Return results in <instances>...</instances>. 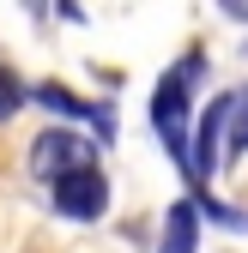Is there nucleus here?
Returning a JSON list of instances; mask_svg holds the SVG:
<instances>
[{
	"instance_id": "20e7f679",
	"label": "nucleus",
	"mask_w": 248,
	"mask_h": 253,
	"mask_svg": "<svg viewBox=\"0 0 248 253\" xmlns=\"http://www.w3.org/2000/svg\"><path fill=\"white\" fill-rule=\"evenodd\" d=\"M194 235H200V205H170L158 253H194Z\"/></svg>"
},
{
	"instance_id": "f257e3e1",
	"label": "nucleus",
	"mask_w": 248,
	"mask_h": 253,
	"mask_svg": "<svg viewBox=\"0 0 248 253\" xmlns=\"http://www.w3.org/2000/svg\"><path fill=\"white\" fill-rule=\"evenodd\" d=\"M200 73H206V60H200V48H188V54H182V67L164 73L158 97H151V126H158V139L170 145V157H176L182 169H194V163H188V97H194Z\"/></svg>"
},
{
	"instance_id": "7ed1b4c3",
	"label": "nucleus",
	"mask_w": 248,
	"mask_h": 253,
	"mask_svg": "<svg viewBox=\"0 0 248 253\" xmlns=\"http://www.w3.org/2000/svg\"><path fill=\"white\" fill-rule=\"evenodd\" d=\"M103 205H109V181L97 169H73V175L55 181V211L73 217V223H97Z\"/></svg>"
},
{
	"instance_id": "f03ea898",
	"label": "nucleus",
	"mask_w": 248,
	"mask_h": 253,
	"mask_svg": "<svg viewBox=\"0 0 248 253\" xmlns=\"http://www.w3.org/2000/svg\"><path fill=\"white\" fill-rule=\"evenodd\" d=\"M73 169H91V145L79 133H67V126H49V133L30 145V175L55 187L61 175H73Z\"/></svg>"
},
{
	"instance_id": "6e6552de",
	"label": "nucleus",
	"mask_w": 248,
	"mask_h": 253,
	"mask_svg": "<svg viewBox=\"0 0 248 253\" xmlns=\"http://www.w3.org/2000/svg\"><path fill=\"white\" fill-rule=\"evenodd\" d=\"M218 6H224L230 18H248V0H218Z\"/></svg>"
},
{
	"instance_id": "423d86ee",
	"label": "nucleus",
	"mask_w": 248,
	"mask_h": 253,
	"mask_svg": "<svg viewBox=\"0 0 248 253\" xmlns=\"http://www.w3.org/2000/svg\"><path fill=\"white\" fill-rule=\"evenodd\" d=\"M18 103H24V84H18L6 67H0V121H6V115H18Z\"/></svg>"
},
{
	"instance_id": "39448f33",
	"label": "nucleus",
	"mask_w": 248,
	"mask_h": 253,
	"mask_svg": "<svg viewBox=\"0 0 248 253\" xmlns=\"http://www.w3.org/2000/svg\"><path fill=\"white\" fill-rule=\"evenodd\" d=\"M37 97H43V103H49L55 115H73V121H91V126H97V139H109V109H91V103H79V97H73V90H61V84H43Z\"/></svg>"
},
{
	"instance_id": "0eeeda50",
	"label": "nucleus",
	"mask_w": 248,
	"mask_h": 253,
	"mask_svg": "<svg viewBox=\"0 0 248 253\" xmlns=\"http://www.w3.org/2000/svg\"><path fill=\"white\" fill-rule=\"evenodd\" d=\"M230 126H236V133H230V151H248V90H242L236 109H230Z\"/></svg>"
}]
</instances>
